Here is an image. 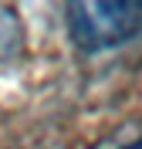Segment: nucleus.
<instances>
[{
	"label": "nucleus",
	"mask_w": 142,
	"mask_h": 149,
	"mask_svg": "<svg viewBox=\"0 0 142 149\" xmlns=\"http://www.w3.org/2000/svg\"><path fill=\"white\" fill-rule=\"evenodd\" d=\"M68 34L81 51H112L142 34V3L139 0H81L68 3Z\"/></svg>",
	"instance_id": "f257e3e1"
},
{
	"label": "nucleus",
	"mask_w": 142,
	"mask_h": 149,
	"mask_svg": "<svg viewBox=\"0 0 142 149\" xmlns=\"http://www.w3.org/2000/svg\"><path fill=\"white\" fill-rule=\"evenodd\" d=\"M20 41H24V31H20V20L10 7H0V58H10L20 51Z\"/></svg>",
	"instance_id": "f03ea898"
},
{
	"label": "nucleus",
	"mask_w": 142,
	"mask_h": 149,
	"mask_svg": "<svg viewBox=\"0 0 142 149\" xmlns=\"http://www.w3.org/2000/svg\"><path fill=\"white\" fill-rule=\"evenodd\" d=\"M122 149H142V136H139V139H132L129 146H122Z\"/></svg>",
	"instance_id": "7ed1b4c3"
}]
</instances>
